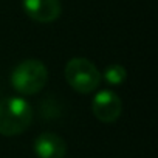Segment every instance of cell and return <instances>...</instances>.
I'll return each mask as SVG.
<instances>
[{"label": "cell", "mask_w": 158, "mask_h": 158, "mask_svg": "<svg viewBox=\"0 0 158 158\" xmlns=\"http://www.w3.org/2000/svg\"><path fill=\"white\" fill-rule=\"evenodd\" d=\"M33 121V109L19 96L0 99V135L16 136L25 132Z\"/></svg>", "instance_id": "6da1fadb"}, {"label": "cell", "mask_w": 158, "mask_h": 158, "mask_svg": "<svg viewBox=\"0 0 158 158\" xmlns=\"http://www.w3.org/2000/svg\"><path fill=\"white\" fill-rule=\"evenodd\" d=\"M48 81V70L39 59L20 62L11 73V85L20 95L39 93Z\"/></svg>", "instance_id": "7a4b0ae2"}, {"label": "cell", "mask_w": 158, "mask_h": 158, "mask_svg": "<svg viewBox=\"0 0 158 158\" xmlns=\"http://www.w3.org/2000/svg\"><path fill=\"white\" fill-rule=\"evenodd\" d=\"M65 79L77 93H92L101 84V71L85 57H73L65 65Z\"/></svg>", "instance_id": "3957f363"}, {"label": "cell", "mask_w": 158, "mask_h": 158, "mask_svg": "<svg viewBox=\"0 0 158 158\" xmlns=\"http://www.w3.org/2000/svg\"><path fill=\"white\" fill-rule=\"evenodd\" d=\"M92 110L101 123H115L123 112V101L115 92L101 90L92 101Z\"/></svg>", "instance_id": "277c9868"}, {"label": "cell", "mask_w": 158, "mask_h": 158, "mask_svg": "<svg viewBox=\"0 0 158 158\" xmlns=\"http://www.w3.org/2000/svg\"><path fill=\"white\" fill-rule=\"evenodd\" d=\"M27 16L40 23L54 22L62 11L60 0H22Z\"/></svg>", "instance_id": "5b68a950"}, {"label": "cell", "mask_w": 158, "mask_h": 158, "mask_svg": "<svg viewBox=\"0 0 158 158\" xmlns=\"http://www.w3.org/2000/svg\"><path fill=\"white\" fill-rule=\"evenodd\" d=\"M33 150L37 158H64L67 153V144L62 136L53 132H44L36 136Z\"/></svg>", "instance_id": "8992f818"}, {"label": "cell", "mask_w": 158, "mask_h": 158, "mask_svg": "<svg viewBox=\"0 0 158 158\" xmlns=\"http://www.w3.org/2000/svg\"><path fill=\"white\" fill-rule=\"evenodd\" d=\"M101 77H104L106 82L110 84V85H121L126 81V77H127V71H126V68L123 65L113 64V65H109L104 70Z\"/></svg>", "instance_id": "52a82bcc"}]
</instances>
